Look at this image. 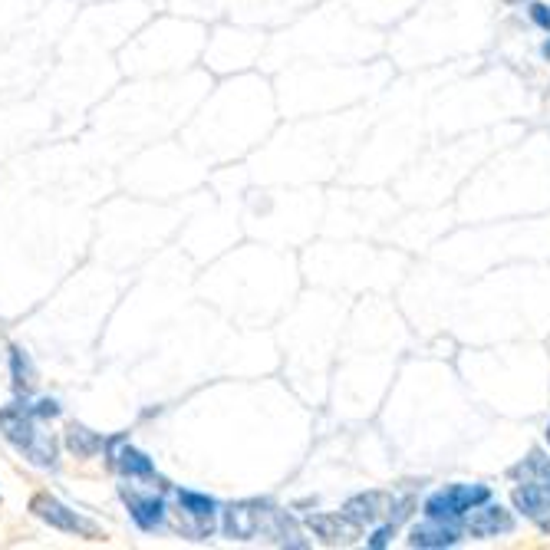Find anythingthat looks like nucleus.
<instances>
[{
    "label": "nucleus",
    "mask_w": 550,
    "mask_h": 550,
    "mask_svg": "<svg viewBox=\"0 0 550 550\" xmlns=\"http://www.w3.org/2000/svg\"><path fill=\"white\" fill-rule=\"evenodd\" d=\"M0 432L4 439L17 448L20 455H27V462L37 468H53L56 465V442L53 435L40 432L37 415L30 412V402H10L0 409Z\"/></svg>",
    "instance_id": "obj_1"
},
{
    "label": "nucleus",
    "mask_w": 550,
    "mask_h": 550,
    "mask_svg": "<svg viewBox=\"0 0 550 550\" xmlns=\"http://www.w3.org/2000/svg\"><path fill=\"white\" fill-rule=\"evenodd\" d=\"M66 448L76 455V458H93L96 452H103L106 448V439L93 429H86V425H70L66 429Z\"/></svg>",
    "instance_id": "obj_14"
},
{
    "label": "nucleus",
    "mask_w": 550,
    "mask_h": 550,
    "mask_svg": "<svg viewBox=\"0 0 550 550\" xmlns=\"http://www.w3.org/2000/svg\"><path fill=\"white\" fill-rule=\"evenodd\" d=\"M106 452H109V462L112 468H119L126 478H155V465L152 458L139 452V448H132L126 442V435H116V439H106Z\"/></svg>",
    "instance_id": "obj_11"
},
{
    "label": "nucleus",
    "mask_w": 550,
    "mask_h": 550,
    "mask_svg": "<svg viewBox=\"0 0 550 550\" xmlns=\"http://www.w3.org/2000/svg\"><path fill=\"white\" fill-rule=\"evenodd\" d=\"M495 498L491 485H481V481H455V485H445L439 491H432L422 504L425 518L435 521H455L462 524L475 508H481L485 501Z\"/></svg>",
    "instance_id": "obj_2"
},
{
    "label": "nucleus",
    "mask_w": 550,
    "mask_h": 550,
    "mask_svg": "<svg viewBox=\"0 0 550 550\" xmlns=\"http://www.w3.org/2000/svg\"><path fill=\"white\" fill-rule=\"evenodd\" d=\"M462 524L455 521H435V518H425L419 524L409 527V537L406 544L415 550H445V547H458L462 544Z\"/></svg>",
    "instance_id": "obj_9"
},
{
    "label": "nucleus",
    "mask_w": 550,
    "mask_h": 550,
    "mask_svg": "<svg viewBox=\"0 0 550 550\" xmlns=\"http://www.w3.org/2000/svg\"><path fill=\"white\" fill-rule=\"evenodd\" d=\"M396 534H399V524H396V521H379V524L373 527V534L366 537V547L383 550V547L392 544V537H396Z\"/></svg>",
    "instance_id": "obj_17"
},
{
    "label": "nucleus",
    "mask_w": 550,
    "mask_h": 550,
    "mask_svg": "<svg viewBox=\"0 0 550 550\" xmlns=\"http://www.w3.org/2000/svg\"><path fill=\"white\" fill-rule=\"evenodd\" d=\"M274 514H277L274 501H267V498L234 501L221 511V531L224 537H231V541H254L261 531L271 534Z\"/></svg>",
    "instance_id": "obj_3"
},
{
    "label": "nucleus",
    "mask_w": 550,
    "mask_h": 550,
    "mask_svg": "<svg viewBox=\"0 0 550 550\" xmlns=\"http://www.w3.org/2000/svg\"><path fill=\"white\" fill-rule=\"evenodd\" d=\"M30 511L37 514L40 521H47L50 527L63 534H76V537H99V527L83 518V514H76L73 508H66L63 501H56L50 495H33L30 498Z\"/></svg>",
    "instance_id": "obj_5"
},
{
    "label": "nucleus",
    "mask_w": 550,
    "mask_h": 550,
    "mask_svg": "<svg viewBox=\"0 0 550 550\" xmlns=\"http://www.w3.org/2000/svg\"><path fill=\"white\" fill-rule=\"evenodd\" d=\"M527 17L537 30L550 33V4H541V0H527Z\"/></svg>",
    "instance_id": "obj_18"
},
{
    "label": "nucleus",
    "mask_w": 550,
    "mask_h": 550,
    "mask_svg": "<svg viewBox=\"0 0 550 550\" xmlns=\"http://www.w3.org/2000/svg\"><path fill=\"white\" fill-rule=\"evenodd\" d=\"M389 504H392L389 491L369 488V491H359L353 498H346L340 514L350 518L356 527H376L379 521H389Z\"/></svg>",
    "instance_id": "obj_7"
},
{
    "label": "nucleus",
    "mask_w": 550,
    "mask_h": 550,
    "mask_svg": "<svg viewBox=\"0 0 550 550\" xmlns=\"http://www.w3.org/2000/svg\"><path fill=\"white\" fill-rule=\"evenodd\" d=\"M541 56H544V60L550 63V33H547V40L541 43Z\"/></svg>",
    "instance_id": "obj_20"
},
{
    "label": "nucleus",
    "mask_w": 550,
    "mask_h": 550,
    "mask_svg": "<svg viewBox=\"0 0 550 550\" xmlns=\"http://www.w3.org/2000/svg\"><path fill=\"white\" fill-rule=\"evenodd\" d=\"M10 376H14L17 392H30L37 386V373L30 366V356L20 350V346H10Z\"/></svg>",
    "instance_id": "obj_16"
},
{
    "label": "nucleus",
    "mask_w": 550,
    "mask_h": 550,
    "mask_svg": "<svg viewBox=\"0 0 550 550\" xmlns=\"http://www.w3.org/2000/svg\"><path fill=\"white\" fill-rule=\"evenodd\" d=\"M122 501H126L129 518L136 521L139 531L155 534V531H162V527H165V521H168V508H165L162 498H155V495H136V491H126V488H122Z\"/></svg>",
    "instance_id": "obj_12"
},
{
    "label": "nucleus",
    "mask_w": 550,
    "mask_h": 550,
    "mask_svg": "<svg viewBox=\"0 0 550 550\" xmlns=\"http://www.w3.org/2000/svg\"><path fill=\"white\" fill-rule=\"evenodd\" d=\"M544 442H547V445H550V422H547V425H544Z\"/></svg>",
    "instance_id": "obj_21"
},
{
    "label": "nucleus",
    "mask_w": 550,
    "mask_h": 550,
    "mask_svg": "<svg viewBox=\"0 0 550 550\" xmlns=\"http://www.w3.org/2000/svg\"><path fill=\"white\" fill-rule=\"evenodd\" d=\"M303 527L317 537L320 544H356V537H359V527L350 521V518H343V514H327V511H313L303 518Z\"/></svg>",
    "instance_id": "obj_10"
},
{
    "label": "nucleus",
    "mask_w": 550,
    "mask_h": 550,
    "mask_svg": "<svg viewBox=\"0 0 550 550\" xmlns=\"http://www.w3.org/2000/svg\"><path fill=\"white\" fill-rule=\"evenodd\" d=\"M465 531L475 537V541H491V537H501V534H511L514 531V514L498 504L495 498L485 501L481 508H475L465 518Z\"/></svg>",
    "instance_id": "obj_8"
},
{
    "label": "nucleus",
    "mask_w": 550,
    "mask_h": 550,
    "mask_svg": "<svg viewBox=\"0 0 550 550\" xmlns=\"http://www.w3.org/2000/svg\"><path fill=\"white\" fill-rule=\"evenodd\" d=\"M511 504L524 521H531L541 534H550V491L544 485H537V481H518L511 491Z\"/></svg>",
    "instance_id": "obj_6"
},
{
    "label": "nucleus",
    "mask_w": 550,
    "mask_h": 550,
    "mask_svg": "<svg viewBox=\"0 0 550 550\" xmlns=\"http://www.w3.org/2000/svg\"><path fill=\"white\" fill-rule=\"evenodd\" d=\"M508 475L514 481H537V485H544L550 491V455H544L541 448H531L527 458H521Z\"/></svg>",
    "instance_id": "obj_13"
},
{
    "label": "nucleus",
    "mask_w": 550,
    "mask_h": 550,
    "mask_svg": "<svg viewBox=\"0 0 550 550\" xmlns=\"http://www.w3.org/2000/svg\"><path fill=\"white\" fill-rule=\"evenodd\" d=\"M271 537H274V544L280 547H310V541H303V534H300V524L290 518L287 511H277L274 514V521H271Z\"/></svg>",
    "instance_id": "obj_15"
},
{
    "label": "nucleus",
    "mask_w": 550,
    "mask_h": 550,
    "mask_svg": "<svg viewBox=\"0 0 550 550\" xmlns=\"http://www.w3.org/2000/svg\"><path fill=\"white\" fill-rule=\"evenodd\" d=\"M504 4H511V7H514V4H527V0H504Z\"/></svg>",
    "instance_id": "obj_22"
},
{
    "label": "nucleus",
    "mask_w": 550,
    "mask_h": 550,
    "mask_svg": "<svg viewBox=\"0 0 550 550\" xmlns=\"http://www.w3.org/2000/svg\"><path fill=\"white\" fill-rule=\"evenodd\" d=\"M30 412L37 415V419H56V415H60V402H56V399H40V402H30Z\"/></svg>",
    "instance_id": "obj_19"
},
{
    "label": "nucleus",
    "mask_w": 550,
    "mask_h": 550,
    "mask_svg": "<svg viewBox=\"0 0 550 550\" xmlns=\"http://www.w3.org/2000/svg\"><path fill=\"white\" fill-rule=\"evenodd\" d=\"M175 498H178V508H182V524H178V531L188 534L192 541L211 537V527H215L221 504L211 495H201V491H188V488L178 491Z\"/></svg>",
    "instance_id": "obj_4"
}]
</instances>
